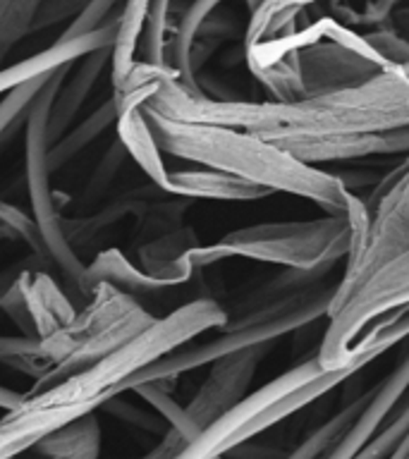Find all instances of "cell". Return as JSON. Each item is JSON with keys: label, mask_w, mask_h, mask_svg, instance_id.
Segmentation results:
<instances>
[{"label": "cell", "mask_w": 409, "mask_h": 459, "mask_svg": "<svg viewBox=\"0 0 409 459\" xmlns=\"http://www.w3.org/2000/svg\"><path fill=\"white\" fill-rule=\"evenodd\" d=\"M142 110L172 120L244 129L268 143L290 136L390 134L409 129V63L387 65L379 77L354 89L297 103L211 100L187 91L178 74L168 70Z\"/></svg>", "instance_id": "6da1fadb"}, {"label": "cell", "mask_w": 409, "mask_h": 459, "mask_svg": "<svg viewBox=\"0 0 409 459\" xmlns=\"http://www.w3.org/2000/svg\"><path fill=\"white\" fill-rule=\"evenodd\" d=\"M228 311L213 299L189 301L172 314L156 318L142 335L86 371L31 390L17 407L0 416V459H17L34 450L43 437L93 414L110 397L122 394V383L178 347L192 342L204 330H221Z\"/></svg>", "instance_id": "7a4b0ae2"}, {"label": "cell", "mask_w": 409, "mask_h": 459, "mask_svg": "<svg viewBox=\"0 0 409 459\" xmlns=\"http://www.w3.org/2000/svg\"><path fill=\"white\" fill-rule=\"evenodd\" d=\"M144 117L161 153L206 165L208 170L235 175L265 186L273 194H297L314 201L328 215L350 213L354 194L337 175L300 163L244 129L172 120L153 113H144Z\"/></svg>", "instance_id": "3957f363"}, {"label": "cell", "mask_w": 409, "mask_h": 459, "mask_svg": "<svg viewBox=\"0 0 409 459\" xmlns=\"http://www.w3.org/2000/svg\"><path fill=\"white\" fill-rule=\"evenodd\" d=\"M366 218L364 201H352L347 215H326L304 222H261L232 230L211 247L189 251V264L208 265L230 256H247L265 264L287 265L290 271H323L347 258L352 232Z\"/></svg>", "instance_id": "277c9868"}, {"label": "cell", "mask_w": 409, "mask_h": 459, "mask_svg": "<svg viewBox=\"0 0 409 459\" xmlns=\"http://www.w3.org/2000/svg\"><path fill=\"white\" fill-rule=\"evenodd\" d=\"M153 323L156 316H151L135 297L106 282L96 285L82 311L72 316L63 328L39 340L41 361L46 364L39 385H50L91 368L136 340Z\"/></svg>", "instance_id": "5b68a950"}, {"label": "cell", "mask_w": 409, "mask_h": 459, "mask_svg": "<svg viewBox=\"0 0 409 459\" xmlns=\"http://www.w3.org/2000/svg\"><path fill=\"white\" fill-rule=\"evenodd\" d=\"M72 65L57 70L53 77L46 82L39 96L31 100L27 110V120H24V146H27V182H29V196H31V206H34V221L41 228V235L48 247L50 261L57 264L60 273L70 285L77 287L82 294V280H84L86 265L79 261L74 254V247L67 242L63 230V218H60V208L56 204V194L50 192V110L56 103L57 89L63 84L65 74L70 72Z\"/></svg>", "instance_id": "8992f818"}, {"label": "cell", "mask_w": 409, "mask_h": 459, "mask_svg": "<svg viewBox=\"0 0 409 459\" xmlns=\"http://www.w3.org/2000/svg\"><path fill=\"white\" fill-rule=\"evenodd\" d=\"M335 287L337 285L318 287L301 307H297L294 311H287V314L278 316V318H273V321L258 323V325H249V328L242 330H230V333H222V335L215 337V340H208V342L192 344V347H185V350L172 351L168 357L158 359V361L149 364L139 373H135L129 380H125V383H122V393H132L135 387L149 385V383L175 380L179 378L182 373L194 371V368H199V366L215 364V361H221L222 357H230V354H237V351L273 344L278 337L287 335V333H292V330L297 328H304V325L314 323L316 318H321V316H328L330 301L335 297Z\"/></svg>", "instance_id": "52a82bcc"}, {"label": "cell", "mask_w": 409, "mask_h": 459, "mask_svg": "<svg viewBox=\"0 0 409 459\" xmlns=\"http://www.w3.org/2000/svg\"><path fill=\"white\" fill-rule=\"evenodd\" d=\"M268 350H271V344L237 351V354L222 357L221 361L211 366V373L199 387V393L194 394L189 407H185L187 414L192 416V421L201 430L247 397V387L257 373L258 361L268 354Z\"/></svg>", "instance_id": "ba28073f"}, {"label": "cell", "mask_w": 409, "mask_h": 459, "mask_svg": "<svg viewBox=\"0 0 409 459\" xmlns=\"http://www.w3.org/2000/svg\"><path fill=\"white\" fill-rule=\"evenodd\" d=\"M117 27H120V20L106 22L93 34L82 36V39H70V41L57 39L53 46H48L41 53H36V56L27 57V60H22L17 65H10V67L0 72V93H10L17 86L27 84V82H34V79L46 77L50 72L63 70V67L72 65L74 60H82V57L93 53V50L115 46Z\"/></svg>", "instance_id": "9c48e42d"}, {"label": "cell", "mask_w": 409, "mask_h": 459, "mask_svg": "<svg viewBox=\"0 0 409 459\" xmlns=\"http://www.w3.org/2000/svg\"><path fill=\"white\" fill-rule=\"evenodd\" d=\"M409 390V354L402 359L397 368L373 390L371 400L364 407V411L357 416V421L337 437V443L330 447L321 459H354L364 450L379 429H383L386 416L393 411V407L402 400V394Z\"/></svg>", "instance_id": "30bf717a"}, {"label": "cell", "mask_w": 409, "mask_h": 459, "mask_svg": "<svg viewBox=\"0 0 409 459\" xmlns=\"http://www.w3.org/2000/svg\"><path fill=\"white\" fill-rule=\"evenodd\" d=\"M113 60V46H106V48H99L89 53V56L82 57V63L77 65V70H72L65 74L63 84L57 89L56 103H53V110H50V125H48V136L50 146L57 143L67 134V129L74 122L77 113L82 110V106L89 99V93L99 82L100 72L108 63Z\"/></svg>", "instance_id": "8fae6325"}, {"label": "cell", "mask_w": 409, "mask_h": 459, "mask_svg": "<svg viewBox=\"0 0 409 459\" xmlns=\"http://www.w3.org/2000/svg\"><path fill=\"white\" fill-rule=\"evenodd\" d=\"M165 194L192 196V199H221V201H254L271 196V189L247 182L235 175L215 170H185L170 172Z\"/></svg>", "instance_id": "7c38bea8"}, {"label": "cell", "mask_w": 409, "mask_h": 459, "mask_svg": "<svg viewBox=\"0 0 409 459\" xmlns=\"http://www.w3.org/2000/svg\"><path fill=\"white\" fill-rule=\"evenodd\" d=\"M113 285L115 290L135 297V294H151L161 292V290H168L165 282L151 278L142 268L132 265L125 254L120 249H106L100 251L99 256L93 258L91 264L86 265L84 280H82V294L89 297L96 285Z\"/></svg>", "instance_id": "4fadbf2b"}, {"label": "cell", "mask_w": 409, "mask_h": 459, "mask_svg": "<svg viewBox=\"0 0 409 459\" xmlns=\"http://www.w3.org/2000/svg\"><path fill=\"white\" fill-rule=\"evenodd\" d=\"M24 299H27L29 314L34 318L36 337L43 340L57 328H63L72 316L77 314L72 308L67 294L56 285V280L50 278L46 271H29L22 280Z\"/></svg>", "instance_id": "5bb4252c"}, {"label": "cell", "mask_w": 409, "mask_h": 459, "mask_svg": "<svg viewBox=\"0 0 409 459\" xmlns=\"http://www.w3.org/2000/svg\"><path fill=\"white\" fill-rule=\"evenodd\" d=\"M115 125H117V142L139 163V168L149 175L151 182L161 192H165L170 172L165 170L163 156H161L156 139L151 134V127L146 117H144L142 108H129V110L117 113V122Z\"/></svg>", "instance_id": "9a60e30c"}, {"label": "cell", "mask_w": 409, "mask_h": 459, "mask_svg": "<svg viewBox=\"0 0 409 459\" xmlns=\"http://www.w3.org/2000/svg\"><path fill=\"white\" fill-rule=\"evenodd\" d=\"M34 455L41 459H99L100 421L96 414L82 416L70 426L56 430L36 445Z\"/></svg>", "instance_id": "2e32d148"}, {"label": "cell", "mask_w": 409, "mask_h": 459, "mask_svg": "<svg viewBox=\"0 0 409 459\" xmlns=\"http://www.w3.org/2000/svg\"><path fill=\"white\" fill-rule=\"evenodd\" d=\"M113 122H117V113H115V103L113 99H110L108 103H103L96 113L89 115L82 125L70 129L60 142L50 146V153H48L50 172L60 170L63 165L70 163L72 158L77 156V153H82L89 143L96 142V139H99V136L103 134Z\"/></svg>", "instance_id": "e0dca14e"}, {"label": "cell", "mask_w": 409, "mask_h": 459, "mask_svg": "<svg viewBox=\"0 0 409 459\" xmlns=\"http://www.w3.org/2000/svg\"><path fill=\"white\" fill-rule=\"evenodd\" d=\"M371 394L373 390L371 393H364L361 397H357V400H352L350 404H344L333 419L321 423L300 447H294L290 455H285V459H321L323 455L337 443V437L343 436L344 430L357 421V416L364 411V407L369 404V400H371Z\"/></svg>", "instance_id": "ac0fdd59"}, {"label": "cell", "mask_w": 409, "mask_h": 459, "mask_svg": "<svg viewBox=\"0 0 409 459\" xmlns=\"http://www.w3.org/2000/svg\"><path fill=\"white\" fill-rule=\"evenodd\" d=\"M146 13H149V3H127L122 10L120 27H117L113 46V60H110L113 63V84L127 77L129 70L136 65V60H132V57H135L136 46L142 41Z\"/></svg>", "instance_id": "d6986e66"}, {"label": "cell", "mask_w": 409, "mask_h": 459, "mask_svg": "<svg viewBox=\"0 0 409 459\" xmlns=\"http://www.w3.org/2000/svg\"><path fill=\"white\" fill-rule=\"evenodd\" d=\"M135 394H139L146 404L153 407L161 419L168 423V429L178 430L179 436L185 437V443H192L194 437L199 436L201 429L196 423L192 421V416L187 414L185 407H179L178 402L172 400L170 393H168V387L163 383H149V385H139L132 390Z\"/></svg>", "instance_id": "ffe728a7"}, {"label": "cell", "mask_w": 409, "mask_h": 459, "mask_svg": "<svg viewBox=\"0 0 409 459\" xmlns=\"http://www.w3.org/2000/svg\"><path fill=\"white\" fill-rule=\"evenodd\" d=\"M170 5L168 3H149L146 13V24L142 31V63L153 65V67H168V22H170ZM170 70V67H168Z\"/></svg>", "instance_id": "44dd1931"}, {"label": "cell", "mask_w": 409, "mask_h": 459, "mask_svg": "<svg viewBox=\"0 0 409 459\" xmlns=\"http://www.w3.org/2000/svg\"><path fill=\"white\" fill-rule=\"evenodd\" d=\"M39 3H0V72L3 60L10 56L14 43H20L27 34H31Z\"/></svg>", "instance_id": "7402d4cb"}, {"label": "cell", "mask_w": 409, "mask_h": 459, "mask_svg": "<svg viewBox=\"0 0 409 459\" xmlns=\"http://www.w3.org/2000/svg\"><path fill=\"white\" fill-rule=\"evenodd\" d=\"M56 72H50L46 77H39L34 82H27V84L17 86L10 93H5V99L0 100V142H5L7 132L13 127H17V122H24L27 117V110L31 106V100L39 96L46 82L53 77Z\"/></svg>", "instance_id": "603a6c76"}, {"label": "cell", "mask_w": 409, "mask_h": 459, "mask_svg": "<svg viewBox=\"0 0 409 459\" xmlns=\"http://www.w3.org/2000/svg\"><path fill=\"white\" fill-rule=\"evenodd\" d=\"M0 222L10 230V235L20 237V239H24L31 247L34 258H39V261H50L48 247H46V239L41 235V228L36 225L31 215H27L22 208L13 206V204L0 201Z\"/></svg>", "instance_id": "cb8c5ba5"}, {"label": "cell", "mask_w": 409, "mask_h": 459, "mask_svg": "<svg viewBox=\"0 0 409 459\" xmlns=\"http://www.w3.org/2000/svg\"><path fill=\"white\" fill-rule=\"evenodd\" d=\"M103 411H108L115 419H120L122 423H129V426H135V429H142L146 433H158V436H165L168 429H165L163 419L153 411H146V409L136 407L132 402L125 400V393L115 394L110 400L103 404Z\"/></svg>", "instance_id": "d4e9b609"}, {"label": "cell", "mask_w": 409, "mask_h": 459, "mask_svg": "<svg viewBox=\"0 0 409 459\" xmlns=\"http://www.w3.org/2000/svg\"><path fill=\"white\" fill-rule=\"evenodd\" d=\"M364 41L369 43V48L386 60L387 65H407L409 63V41L405 36H400L393 27L376 29L371 34L364 36Z\"/></svg>", "instance_id": "484cf974"}, {"label": "cell", "mask_w": 409, "mask_h": 459, "mask_svg": "<svg viewBox=\"0 0 409 459\" xmlns=\"http://www.w3.org/2000/svg\"><path fill=\"white\" fill-rule=\"evenodd\" d=\"M125 156H127V151H125V146H122L120 142L115 143V146H110V151L106 153V158L100 160L99 168H96V172H93L91 182L86 185L84 196H82V204H91V201L99 199L100 194L108 192V186L113 185L115 175H117V170H120V165H122V160H125Z\"/></svg>", "instance_id": "4316f807"}, {"label": "cell", "mask_w": 409, "mask_h": 459, "mask_svg": "<svg viewBox=\"0 0 409 459\" xmlns=\"http://www.w3.org/2000/svg\"><path fill=\"white\" fill-rule=\"evenodd\" d=\"M117 10H120V7L113 5V3H86L84 10L70 22V27L65 29L60 39L70 41V39H82V36L93 34V31H99V29L108 22V17L117 13Z\"/></svg>", "instance_id": "83f0119b"}, {"label": "cell", "mask_w": 409, "mask_h": 459, "mask_svg": "<svg viewBox=\"0 0 409 459\" xmlns=\"http://www.w3.org/2000/svg\"><path fill=\"white\" fill-rule=\"evenodd\" d=\"M405 337H409V314H405L397 323H393V325H387V328L379 330V333H373V335L364 337L361 342L354 347V351H352V361H354V357H357L359 351L364 350L366 344L371 342H379L380 347H386V350H390V347H395V344H400Z\"/></svg>", "instance_id": "f1b7e54d"}, {"label": "cell", "mask_w": 409, "mask_h": 459, "mask_svg": "<svg viewBox=\"0 0 409 459\" xmlns=\"http://www.w3.org/2000/svg\"><path fill=\"white\" fill-rule=\"evenodd\" d=\"M0 359L3 361H22V359H39L41 361L39 340H29V337H0Z\"/></svg>", "instance_id": "f546056e"}, {"label": "cell", "mask_w": 409, "mask_h": 459, "mask_svg": "<svg viewBox=\"0 0 409 459\" xmlns=\"http://www.w3.org/2000/svg\"><path fill=\"white\" fill-rule=\"evenodd\" d=\"M84 10V5H67V3H46V5H39L34 17V24H31V31H39V29H46L50 24H60L67 17H77L79 13Z\"/></svg>", "instance_id": "4dcf8cb0"}, {"label": "cell", "mask_w": 409, "mask_h": 459, "mask_svg": "<svg viewBox=\"0 0 409 459\" xmlns=\"http://www.w3.org/2000/svg\"><path fill=\"white\" fill-rule=\"evenodd\" d=\"M34 271L29 264H20V265H13V268H7V271L0 273V304H3V299L7 297V292L13 290L17 282H20V278L24 275V273Z\"/></svg>", "instance_id": "1f68e13d"}, {"label": "cell", "mask_w": 409, "mask_h": 459, "mask_svg": "<svg viewBox=\"0 0 409 459\" xmlns=\"http://www.w3.org/2000/svg\"><path fill=\"white\" fill-rule=\"evenodd\" d=\"M390 20H393L395 31H397L400 36H405V39L409 41V5L395 7L393 17H390Z\"/></svg>", "instance_id": "d6a6232c"}, {"label": "cell", "mask_w": 409, "mask_h": 459, "mask_svg": "<svg viewBox=\"0 0 409 459\" xmlns=\"http://www.w3.org/2000/svg\"><path fill=\"white\" fill-rule=\"evenodd\" d=\"M3 237H13V235H10V230H7L5 225L0 222V239H3Z\"/></svg>", "instance_id": "836d02e7"}, {"label": "cell", "mask_w": 409, "mask_h": 459, "mask_svg": "<svg viewBox=\"0 0 409 459\" xmlns=\"http://www.w3.org/2000/svg\"><path fill=\"white\" fill-rule=\"evenodd\" d=\"M215 459H222V457H215Z\"/></svg>", "instance_id": "e575fe53"}]
</instances>
